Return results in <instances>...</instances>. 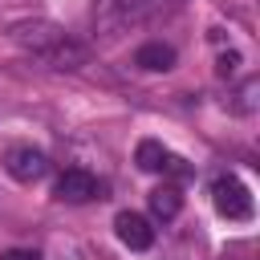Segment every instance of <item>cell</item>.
I'll return each mask as SVG.
<instances>
[{
    "instance_id": "obj_1",
    "label": "cell",
    "mask_w": 260,
    "mask_h": 260,
    "mask_svg": "<svg viewBox=\"0 0 260 260\" xmlns=\"http://www.w3.org/2000/svg\"><path fill=\"white\" fill-rule=\"evenodd\" d=\"M211 203H215V211H219L223 219H236V223L252 219V191H248L236 175L211 183Z\"/></svg>"
},
{
    "instance_id": "obj_2",
    "label": "cell",
    "mask_w": 260,
    "mask_h": 260,
    "mask_svg": "<svg viewBox=\"0 0 260 260\" xmlns=\"http://www.w3.org/2000/svg\"><path fill=\"white\" fill-rule=\"evenodd\" d=\"M4 171L16 179V183H37L49 175V158L32 146H8L4 150Z\"/></svg>"
},
{
    "instance_id": "obj_3",
    "label": "cell",
    "mask_w": 260,
    "mask_h": 260,
    "mask_svg": "<svg viewBox=\"0 0 260 260\" xmlns=\"http://www.w3.org/2000/svg\"><path fill=\"white\" fill-rule=\"evenodd\" d=\"M61 37H65V32H61L53 20H24V24H16V28H12V41H16L20 49L37 53V57H45Z\"/></svg>"
},
{
    "instance_id": "obj_4",
    "label": "cell",
    "mask_w": 260,
    "mask_h": 260,
    "mask_svg": "<svg viewBox=\"0 0 260 260\" xmlns=\"http://www.w3.org/2000/svg\"><path fill=\"white\" fill-rule=\"evenodd\" d=\"M114 232H118V240H122L126 248H134V252H146V248L154 244V228H150V219L138 215V211H118Z\"/></svg>"
},
{
    "instance_id": "obj_5",
    "label": "cell",
    "mask_w": 260,
    "mask_h": 260,
    "mask_svg": "<svg viewBox=\"0 0 260 260\" xmlns=\"http://www.w3.org/2000/svg\"><path fill=\"white\" fill-rule=\"evenodd\" d=\"M57 199L61 203H85V199H98V179L89 171H65L57 179Z\"/></svg>"
},
{
    "instance_id": "obj_6",
    "label": "cell",
    "mask_w": 260,
    "mask_h": 260,
    "mask_svg": "<svg viewBox=\"0 0 260 260\" xmlns=\"http://www.w3.org/2000/svg\"><path fill=\"white\" fill-rule=\"evenodd\" d=\"M85 57H89V53H85L73 37H61V41L45 53V61H49L53 69H81V65H85Z\"/></svg>"
},
{
    "instance_id": "obj_7",
    "label": "cell",
    "mask_w": 260,
    "mask_h": 260,
    "mask_svg": "<svg viewBox=\"0 0 260 260\" xmlns=\"http://www.w3.org/2000/svg\"><path fill=\"white\" fill-rule=\"evenodd\" d=\"M134 65H138V69H150V73H162V69L175 65V49L162 45V41H146V45L134 53Z\"/></svg>"
},
{
    "instance_id": "obj_8",
    "label": "cell",
    "mask_w": 260,
    "mask_h": 260,
    "mask_svg": "<svg viewBox=\"0 0 260 260\" xmlns=\"http://www.w3.org/2000/svg\"><path fill=\"white\" fill-rule=\"evenodd\" d=\"M146 199H150V211H154L158 219H175V215L183 211V195H179V187H171V183L154 187Z\"/></svg>"
},
{
    "instance_id": "obj_9",
    "label": "cell",
    "mask_w": 260,
    "mask_h": 260,
    "mask_svg": "<svg viewBox=\"0 0 260 260\" xmlns=\"http://www.w3.org/2000/svg\"><path fill=\"white\" fill-rule=\"evenodd\" d=\"M162 162H167V150H162L154 138H142V142H138V167H142V171H162Z\"/></svg>"
},
{
    "instance_id": "obj_10",
    "label": "cell",
    "mask_w": 260,
    "mask_h": 260,
    "mask_svg": "<svg viewBox=\"0 0 260 260\" xmlns=\"http://www.w3.org/2000/svg\"><path fill=\"white\" fill-rule=\"evenodd\" d=\"M256 89H260V81H256V77H248V81H244V89L236 93V98H240V102H236V110H240V114H252V106H256Z\"/></svg>"
},
{
    "instance_id": "obj_11",
    "label": "cell",
    "mask_w": 260,
    "mask_h": 260,
    "mask_svg": "<svg viewBox=\"0 0 260 260\" xmlns=\"http://www.w3.org/2000/svg\"><path fill=\"white\" fill-rule=\"evenodd\" d=\"M215 73H219V77H236V73H240V53H223L219 65H215Z\"/></svg>"
},
{
    "instance_id": "obj_12",
    "label": "cell",
    "mask_w": 260,
    "mask_h": 260,
    "mask_svg": "<svg viewBox=\"0 0 260 260\" xmlns=\"http://www.w3.org/2000/svg\"><path fill=\"white\" fill-rule=\"evenodd\" d=\"M0 260H41L32 248H8V252H0Z\"/></svg>"
}]
</instances>
